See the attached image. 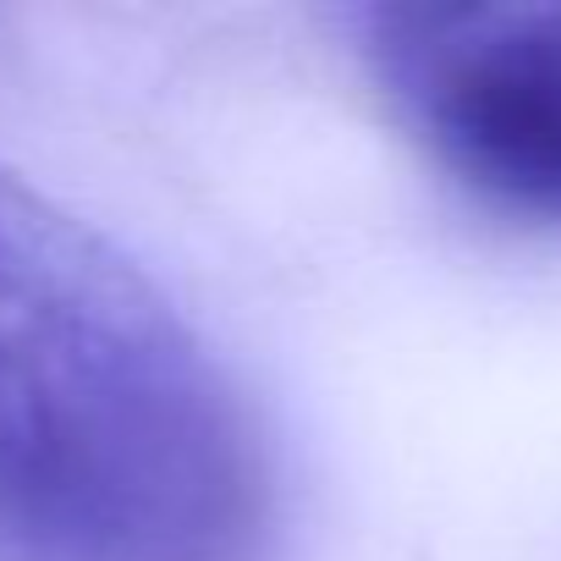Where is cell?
I'll return each instance as SVG.
<instances>
[{
	"mask_svg": "<svg viewBox=\"0 0 561 561\" xmlns=\"http://www.w3.org/2000/svg\"><path fill=\"white\" fill-rule=\"evenodd\" d=\"M259 430L165 293L0 171V561H253Z\"/></svg>",
	"mask_w": 561,
	"mask_h": 561,
	"instance_id": "obj_1",
	"label": "cell"
},
{
	"mask_svg": "<svg viewBox=\"0 0 561 561\" xmlns=\"http://www.w3.org/2000/svg\"><path fill=\"white\" fill-rule=\"evenodd\" d=\"M369 61L424 149L479 198L561 220V0H397Z\"/></svg>",
	"mask_w": 561,
	"mask_h": 561,
	"instance_id": "obj_2",
	"label": "cell"
}]
</instances>
